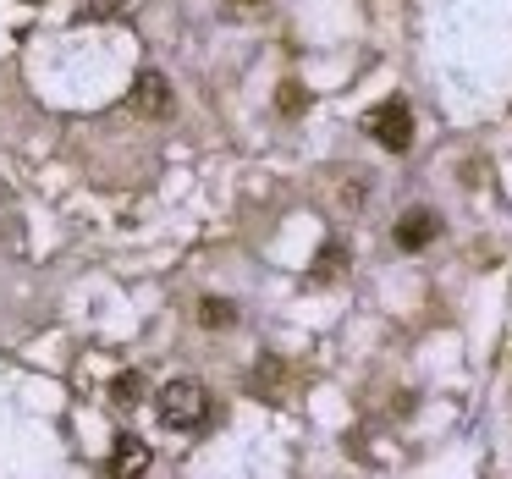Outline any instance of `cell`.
<instances>
[{"label": "cell", "instance_id": "obj_1", "mask_svg": "<svg viewBox=\"0 0 512 479\" xmlns=\"http://www.w3.org/2000/svg\"><path fill=\"white\" fill-rule=\"evenodd\" d=\"M155 413H160L166 430H199V424L210 419V391H204L199 380L177 375L155 391Z\"/></svg>", "mask_w": 512, "mask_h": 479}, {"label": "cell", "instance_id": "obj_2", "mask_svg": "<svg viewBox=\"0 0 512 479\" xmlns=\"http://www.w3.org/2000/svg\"><path fill=\"white\" fill-rule=\"evenodd\" d=\"M364 127H369V138H375L380 149H391V155H402V149L413 144V111H408V100L375 105V111L364 116Z\"/></svg>", "mask_w": 512, "mask_h": 479}, {"label": "cell", "instance_id": "obj_3", "mask_svg": "<svg viewBox=\"0 0 512 479\" xmlns=\"http://www.w3.org/2000/svg\"><path fill=\"white\" fill-rule=\"evenodd\" d=\"M435 237H441V221H435V210H408L397 226H391V243H397L402 254H419V248H430Z\"/></svg>", "mask_w": 512, "mask_h": 479}, {"label": "cell", "instance_id": "obj_4", "mask_svg": "<svg viewBox=\"0 0 512 479\" xmlns=\"http://www.w3.org/2000/svg\"><path fill=\"white\" fill-rule=\"evenodd\" d=\"M144 474H149V441L122 430L111 446V479H144Z\"/></svg>", "mask_w": 512, "mask_h": 479}, {"label": "cell", "instance_id": "obj_5", "mask_svg": "<svg viewBox=\"0 0 512 479\" xmlns=\"http://www.w3.org/2000/svg\"><path fill=\"white\" fill-rule=\"evenodd\" d=\"M133 111L149 116V122L171 116V83L160 78V72H138V78H133Z\"/></svg>", "mask_w": 512, "mask_h": 479}, {"label": "cell", "instance_id": "obj_6", "mask_svg": "<svg viewBox=\"0 0 512 479\" xmlns=\"http://www.w3.org/2000/svg\"><path fill=\"white\" fill-rule=\"evenodd\" d=\"M199 320H204V331H226V325L237 320V303H226V298H204V303H199Z\"/></svg>", "mask_w": 512, "mask_h": 479}, {"label": "cell", "instance_id": "obj_7", "mask_svg": "<svg viewBox=\"0 0 512 479\" xmlns=\"http://www.w3.org/2000/svg\"><path fill=\"white\" fill-rule=\"evenodd\" d=\"M138 397H144V375H138V369L111 380V402H116V408H127V402H138Z\"/></svg>", "mask_w": 512, "mask_h": 479}]
</instances>
